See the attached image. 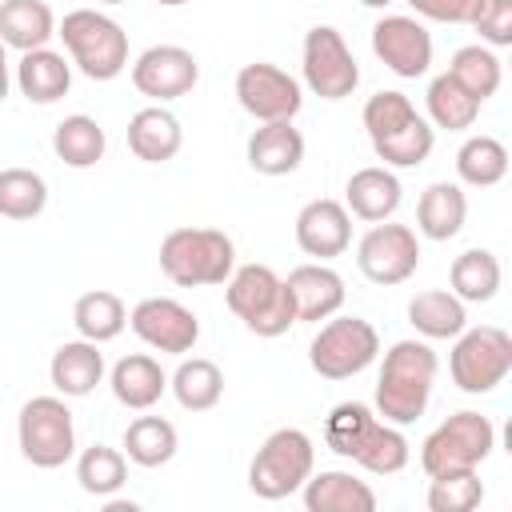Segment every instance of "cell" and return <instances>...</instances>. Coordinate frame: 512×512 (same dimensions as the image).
<instances>
[{
    "instance_id": "cell-1",
    "label": "cell",
    "mask_w": 512,
    "mask_h": 512,
    "mask_svg": "<svg viewBox=\"0 0 512 512\" xmlns=\"http://www.w3.org/2000/svg\"><path fill=\"white\" fill-rule=\"evenodd\" d=\"M440 360L428 340H396L384 352L380 380H376V416L388 424H416L432 400Z\"/></svg>"
},
{
    "instance_id": "cell-2",
    "label": "cell",
    "mask_w": 512,
    "mask_h": 512,
    "mask_svg": "<svg viewBox=\"0 0 512 512\" xmlns=\"http://www.w3.org/2000/svg\"><path fill=\"white\" fill-rule=\"evenodd\" d=\"M360 120H364V132L372 140V152L388 168H416L436 148V128L396 88H384V92L368 96Z\"/></svg>"
},
{
    "instance_id": "cell-3",
    "label": "cell",
    "mask_w": 512,
    "mask_h": 512,
    "mask_svg": "<svg viewBox=\"0 0 512 512\" xmlns=\"http://www.w3.org/2000/svg\"><path fill=\"white\" fill-rule=\"evenodd\" d=\"M236 268V244L220 228H172L160 240V272L176 288L224 284Z\"/></svg>"
},
{
    "instance_id": "cell-4",
    "label": "cell",
    "mask_w": 512,
    "mask_h": 512,
    "mask_svg": "<svg viewBox=\"0 0 512 512\" xmlns=\"http://www.w3.org/2000/svg\"><path fill=\"white\" fill-rule=\"evenodd\" d=\"M224 304L236 320H244L248 332L272 340L284 336L296 324V308L288 296L284 276H276L268 264H240L224 280Z\"/></svg>"
},
{
    "instance_id": "cell-5",
    "label": "cell",
    "mask_w": 512,
    "mask_h": 512,
    "mask_svg": "<svg viewBox=\"0 0 512 512\" xmlns=\"http://www.w3.org/2000/svg\"><path fill=\"white\" fill-rule=\"evenodd\" d=\"M56 36L88 80H116L128 68V32L100 8H72L56 24Z\"/></svg>"
},
{
    "instance_id": "cell-6",
    "label": "cell",
    "mask_w": 512,
    "mask_h": 512,
    "mask_svg": "<svg viewBox=\"0 0 512 512\" xmlns=\"http://www.w3.org/2000/svg\"><path fill=\"white\" fill-rule=\"evenodd\" d=\"M316 472V444L300 428H276L248 464V488L260 500H284Z\"/></svg>"
},
{
    "instance_id": "cell-7",
    "label": "cell",
    "mask_w": 512,
    "mask_h": 512,
    "mask_svg": "<svg viewBox=\"0 0 512 512\" xmlns=\"http://www.w3.org/2000/svg\"><path fill=\"white\" fill-rule=\"evenodd\" d=\"M16 444L32 468H64L76 456V420L64 396H32L16 416Z\"/></svg>"
},
{
    "instance_id": "cell-8",
    "label": "cell",
    "mask_w": 512,
    "mask_h": 512,
    "mask_svg": "<svg viewBox=\"0 0 512 512\" xmlns=\"http://www.w3.org/2000/svg\"><path fill=\"white\" fill-rule=\"evenodd\" d=\"M496 448V428L488 416L464 408V412H452L444 424H436L424 444H420V468L428 476H440V472H468V468H480Z\"/></svg>"
},
{
    "instance_id": "cell-9",
    "label": "cell",
    "mask_w": 512,
    "mask_h": 512,
    "mask_svg": "<svg viewBox=\"0 0 512 512\" xmlns=\"http://www.w3.org/2000/svg\"><path fill=\"white\" fill-rule=\"evenodd\" d=\"M380 356V332L364 316H328L312 344H308V364L324 380H348L360 376L372 360Z\"/></svg>"
},
{
    "instance_id": "cell-10",
    "label": "cell",
    "mask_w": 512,
    "mask_h": 512,
    "mask_svg": "<svg viewBox=\"0 0 512 512\" xmlns=\"http://www.w3.org/2000/svg\"><path fill=\"white\" fill-rule=\"evenodd\" d=\"M452 352H448V372L452 384L468 396H484L496 384L508 380L512 372V336L496 324H480V328H464L460 336H452Z\"/></svg>"
},
{
    "instance_id": "cell-11",
    "label": "cell",
    "mask_w": 512,
    "mask_h": 512,
    "mask_svg": "<svg viewBox=\"0 0 512 512\" xmlns=\"http://www.w3.org/2000/svg\"><path fill=\"white\" fill-rule=\"evenodd\" d=\"M304 84L312 96L320 100H344L356 92L360 84V68H356V56L352 48L344 44V36L332 28V24H316L304 32Z\"/></svg>"
},
{
    "instance_id": "cell-12",
    "label": "cell",
    "mask_w": 512,
    "mask_h": 512,
    "mask_svg": "<svg viewBox=\"0 0 512 512\" xmlns=\"http://www.w3.org/2000/svg\"><path fill=\"white\" fill-rule=\"evenodd\" d=\"M356 268L364 272V280H372L380 288L404 284L420 268V240H416V232L408 224H392V220L372 224L360 236V244H356Z\"/></svg>"
},
{
    "instance_id": "cell-13",
    "label": "cell",
    "mask_w": 512,
    "mask_h": 512,
    "mask_svg": "<svg viewBox=\"0 0 512 512\" xmlns=\"http://www.w3.org/2000/svg\"><path fill=\"white\" fill-rule=\"evenodd\" d=\"M236 100L252 120L272 124V120H292L304 108V88L292 72L256 60L236 72Z\"/></svg>"
},
{
    "instance_id": "cell-14",
    "label": "cell",
    "mask_w": 512,
    "mask_h": 512,
    "mask_svg": "<svg viewBox=\"0 0 512 512\" xmlns=\"http://www.w3.org/2000/svg\"><path fill=\"white\" fill-rule=\"evenodd\" d=\"M128 324L132 332L156 348V352H168V356H188L200 340V320L188 304L172 300V296H148L140 300L132 312H128Z\"/></svg>"
},
{
    "instance_id": "cell-15",
    "label": "cell",
    "mask_w": 512,
    "mask_h": 512,
    "mask_svg": "<svg viewBox=\"0 0 512 512\" xmlns=\"http://www.w3.org/2000/svg\"><path fill=\"white\" fill-rule=\"evenodd\" d=\"M200 80V64L188 48L180 44H152L132 60V84L140 96L148 100H180L196 88Z\"/></svg>"
},
{
    "instance_id": "cell-16",
    "label": "cell",
    "mask_w": 512,
    "mask_h": 512,
    "mask_svg": "<svg viewBox=\"0 0 512 512\" xmlns=\"http://www.w3.org/2000/svg\"><path fill=\"white\" fill-rule=\"evenodd\" d=\"M372 52L388 72L404 80H416L432 68V36L420 16H380L372 24Z\"/></svg>"
},
{
    "instance_id": "cell-17",
    "label": "cell",
    "mask_w": 512,
    "mask_h": 512,
    "mask_svg": "<svg viewBox=\"0 0 512 512\" xmlns=\"http://www.w3.org/2000/svg\"><path fill=\"white\" fill-rule=\"evenodd\" d=\"M296 244L304 256H316V260L344 256L352 244V212L328 196L308 200L296 212Z\"/></svg>"
},
{
    "instance_id": "cell-18",
    "label": "cell",
    "mask_w": 512,
    "mask_h": 512,
    "mask_svg": "<svg viewBox=\"0 0 512 512\" xmlns=\"http://www.w3.org/2000/svg\"><path fill=\"white\" fill-rule=\"evenodd\" d=\"M292 308H296V324H320L328 316H336L344 308V276L336 268H328L324 260L316 264H300L284 276Z\"/></svg>"
},
{
    "instance_id": "cell-19",
    "label": "cell",
    "mask_w": 512,
    "mask_h": 512,
    "mask_svg": "<svg viewBox=\"0 0 512 512\" xmlns=\"http://www.w3.org/2000/svg\"><path fill=\"white\" fill-rule=\"evenodd\" d=\"M404 200V188L396 180V172L388 164H368V168H356L344 184V208L368 224H380V220H392L396 208Z\"/></svg>"
},
{
    "instance_id": "cell-20",
    "label": "cell",
    "mask_w": 512,
    "mask_h": 512,
    "mask_svg": "<svg viewBox=\"0 0 512 512\" xmlns=\"http://www.w3.org/2000/svg\"><path fill=\"white\" fill-rule=\"evenodd\" d=\"M48 380H52V388L64 400H80V396L96 392V384L104 380V352H100V344H92L84 336L80 340H64L52 352Z\"/></svg>"
},
{
    "instance_id": "cell-21",
    "label": "cell",
    "mask_w": 512,
    "mask_h": 512,
    "mask_svg": "<svg viewBox=\"0 0 512 512\" xmlns=\"http://www.w3.org/2000/svg\"><path fill=\"white\" fill-rule=\"evenodd\" d=\"M248 164L252 172L260 176H288L304 164V136L300 128H292V120H272V124H260L252 136H248Z\"/></svg>"
},
{
    "instance_id": "cell-22",
    "label": "cell",
    "mask_w": 512,
    "mask_h": 512,
    "mask_svg": "<svg viewBox=\"0 0 512 512\" xmlns=\"http://www.w3.org/2000/svg\"><path fill=\"white\" fill-rule=\"evenodd\" d=\"M108 388H112V396H116L124 408H132V412H148V408L168 392V376H164V368H160L156 356H148V352H132V356H124V360L112 364V372H108Z\"/></svg>"
},
{
    "instance_id": "cell-23",
    "label": "cell",
    "mask_w": 512,
    "mask_h": 512,
    "mask_svg": "<svg viewBox=\"0 0 512 512\" xmlns=\"http://www.w3.org/2000/svg\"><path fill=\"white\" fill-rule=\"evenodd\" d=\"M180 144H184V128H180V120L168 108L148 104V108L132 112V120H128V148H132L136 160L164 164V160H172L180 152Z\"/></svg>"
},
{
    "instance_id": "cell-24",
    "label": "cell",
    "mask_w": 512,
    "mask_h": 512,
    "mask_svg": "<svg viewBox=\"0 0 512 512\" xmlns=\"http://www.w3.org/2000/svg\"><path fill=\"white\" fill-rule=\"evenodd\" d=\"M464 220H468V196H464L460 184L436 180V184H428L420 192V200H416V232L424 240H436V244L452 240V236H460Z\"/></svg>"
},
{
    "instance_id": "cell-25",
    "label": "cell",
    "mask_w": 512,
    "mask_h": 512,
    "mask_svg": "<svg viewBox=\"0 0 512 512\" xmlns=\"http://www.w3.org/2000/svg\"><path fill=\"white\" fill-rule=\"evenodd\" d=\"M300 492H304L308 512H372L376 508V492L360 476L340 472V468L312 472Z\"/></svg>"
},
{
    "instance_id": "cell-26",
    "label": "cell",
    "mask_w": 512,
    "mask_h": 512,
    "mask_svg": "<svg viewBox=\"0 0 512 512\" xmlns=\"http://www.w3.org/2000/svg\"><path fill=\"white\" fill-rule=\"evenodd\" d=\"M16 88H20V96H28L32 104H56V100L68 96V88H72V60H64V52H52V48L20 52Z\"/></svg>"
},
{
    "instance_id": "cell-27",
    "label": "cell",
    "mask_w": 512,
    "mask_h": 512,
    "mask_svg": "<svg viewBox=\"0 0 512 512\" xmlns=\"http://www.w3.org/2000/svg\"><path fill=\"white\" fill-rule=\"evenodd\" d=\"M52 36H56V12L44 0H4L0 4L4 48L32 52V48H48Z\"/></svg>"
},
{
    "instance_id": "cell-28",
    "label": "cell",
    "mask_w": 512,
    "mask_h": 512,
    "mask_svg": "<svg viewBox=\"0 0 512 512\" xmlns=\"http://www.w3.org/2000/svg\"><path fill=\"white\" fill-rule=\"evenodd\" d=\"M408 324L424 340H452L468 328V308L460 296H452L444 288H428L408 300Z\"/></svg>"
},
{
    "instance_id": "cell-29",
    "label": "cell",
    "mask_w": 512,
    "mask_h": 512,
    "mask_svg": "<svg viewBox=\"0 0 512 512\" xmlns=\"http://www.w3.org/2000/svg\"><path fill=\"white\" fill-rule=\"evenodd\" d=\"M168 388L184 412H208L224 396V372L208 356H184L180 368L168 376Z\"/></svg>"
},
{
    "instance_id": "cell-30",
    "label": "cell",
    "mask_w": 512,
    "mask_h": 512,
    "mask_svg": "<svg viewBox=\"0 0 512 512\" xmlns=\"http://www.w3.org/2000/svg\"><path fill=\"white\" fill-rule=\"evenodd\" d=\"M500 280H504V272H500V260H496V252H488V248H468V252H460L456 260H452V268H448V292L452 296H460L464 304H488L496 292H500Z\"/></svg>"
},
{
    "instance_id": "cell-31",
    "label": "cell",
    "mask_w": 512,
    "mask_h": 512,
    "mask_svg": "<svg viewBox=\"0 0 512 512\" xmlns=\"http://www.w3.org/2000/svg\"><path fill=\"white\" fill-rule=\"evenodd\" d=\"M72 324H76V332H80L84 340L108 344V340H116V336L124 332L128 308H124V300H120L116 292L92 288V292L76 296V304H72Z\"/></svg>"
},
{
    "instance_id": "cell-32",
    "label": "cell",
    "mask_w": 512,
    "mask_h": 512,
    "mask_svg": "<svg viewBox=\"0 0 512 512\" xmlns=\"http://www.w3.org/2000/svg\"><path fill=\"white\" fill-rule=\"evenodd\" d=\"M180 448V432L164 416H136L124 428V456L140 468H164Z\"/></svg>"
},
{
    "instance_id": "cell-33",
    "label": "cell",
    "mask_w": 512,
    "mask_h": 512,
    "mask_svg": "<svg viewBox=\"0 0 512 512\" xmlns=\"http://www.w3.org/2000/svg\"><path fill=\"white\" fill-rule=\"evenodd\" d=\"M364 472H372V476H396V472H404L408 468V460H412V444H408V436L400 432V424H388V420H372V428L364 432V440H360V448H356V456H352Z\"/></svg>"
},
{
    "instance_id": "cell-34",
    "label": "cell",
    "mask_w": 512,
    "mask_h": 512,
    "mask_svg": "<svg viewBox=\"0 0 512 512\" xmlns=\"http://www.w3.org/2000/svg\"><path fill=\"white\" fill-rule=\"evenodd\" d=\"M104 148H108V136H104L100 120L96 116H84V112L64 116L56 124V132H52V152L68 168H92V164H100L104 160Z\"/></svg>"
},
{
    "instance_id": "cell-35",
    "label": "cell",
    "mask_w": 512,
    "mask_h": 512,
    "mask_svg": "<svg viewBox=\"0 0 512 512\" xmlns=\"http://www.w3.org/2000/svg\"><path fill=\"white\" fill-rule=\"evenodd\" d=\"M424 108H428L424 120H428L432 128H444V132H464V128H472L476 116H480V100H472L448 72L432 76V84H428V92H424Z\"/></svg>"
},
{
    "instance_id": "cell-36",
    "label": "cell",
    "mask_w": 512,
    "mask_h": 512,
    "mask_svg": "<svg viewBox=\"0 0 512 512\" xmlns=\"http://www.w3.org/2000/svg\"><path fill=\"white\" fill-rule=\"evenodd\" d=\"M448 76L472 96V100H488L500 92V80H504V68H500V56L488 48V44H464L452 52V64H448Z\"/></svg>"
},
{
    "instance_id": "cell-37",
    "label": "cell",
    "mask_w": 512,
    "mask_h": 512,
    "mask_svg": "<svg viewBox=\"0 0 512 512\" xmlns=\"http://www.w3.org/2000/svg\"><path fill=\"white\" fill-rule=\"evenodd\" d=\"M456 176L468 188H492L508 176V148L496 136H468L456 148Z\"/></svg>"
},
{
    "instance_id": "cell-38",
    "label": "cell",
    "mask_w": 512,
    "mask_h": 512,
    "mask_svg": "<svg viewBox=\"0 0 512 512\" xmlns=\"http://www.w3.org/2000/svg\"><path fill=\"white\" fill-rule=\"evenodd\" d=\"M76 480L88 496H100L108 500L112 492L124 488L128 480V456L120 448H108V444H92L76 456Z\"/></svg>"
},
{
    "instance_id": "cell-39",
    "label": "cell",
    "mask_w": 512,
    "mask_h": 512,
    "mask_svg": "<svg viewBox=\"0 0 512 512\" xmlns=\"http://www.w3.org/2000/svg\"><path fill=\"white\" fill-rule=\"evenodd\" d=\"M48 208V184L32 168H0V216L36 220Z\"/></svg>"
},
{
    "instance_id": "cell-40",
    "label": "cell",
    "mask_w": 512,
    "mask_h": 512,
    "mask_svg": "<svg viewBox=\"0 0 512 512\" xmlns=\"http://www.w3.org/2000/svg\"><path fill=\"white\" fill-rule=\"evenodd\" d=\"M372 420H376V408H368V404H360V400H344V404H336V408L328 412V420H324V444H328L336 456L352 460L356 448H360V440H364V432L372 428Z\"/></svg>"
},
{
    "instance_id": "cell-41",
    "label": "cell",
    "mask_w": 512,
    "mask_h": 512,
    "mask_svg": "<svg viewBox=\"0 0 512 512\" xmlns=\"http://www.w3.org/2000/svg\"><path fill=\"white\" fill-rule=\"evenodd\" d=\"M428 508L432 512H472L484 504V480L476 476V468L468 472H440V476H428Z\"/></svg>"
},
{
    "instance_id": "cell-42",
    "label": "cell",
    "mask_w": 512,
    "mask_h": 512,
    "mask_svg": "<svg viewBox=\"0 0 512 512\" xmlns=\"http://www.w3.org/2000/svg\"><path fill=\"white\" fill-rule=\"evenodd\" d=\"M472 28L480 32V44L508 48L512 44V0H484V8L476 12Z\"/></svg>"
},
{
    "instance_id": "cell-43",
    "label": "cell",
    "mask_w": 512,
    "mask_h": 512,
    "mask_svg": "<svg viewBox=\"0 0 512 512\" xmlns=\"http://www.w3.org/2000/svg\"><path fill=\"white\" fill-rule=\"evenodd\" d=\"M408 8L436 24H472L484 0H408Z\"/></svg>"
},
{
    "instance_id": "cell-44",
    "label": "cell",
    "mask_w": 512,
    "mask_h": 512,
    "mask_svg": "<svg viewBox=\"0 0 512 512\" xmlns=\"http://www.w3.org/2000/svg\"><path fill=\"white\" fill-rule=\"evenodd\" d=\"M8 88H12V76H8V56H4V40H0V104L8 100Z\"/></svg>"
},
{
    "instance_id": "cell-45",
    "label": "cell",
    "mask_w": 512,
    "mask_h": 512,
    "mask_svg": "<svg viewBox=\"0 0 512 512\" xmlns=\"http://www.w3.org/2000/svg\"><path fill=\"white\" fill-rule=\"evenodd\" d=\"M104 512H136V504L132 500H108Z\"/></svg>"
},
{
    "instance_id": "cell-46",
    "label": "cell",
    "mask_w": 512,
    "mask_h": 512,
    "mask_svg": "<svg viewBox=\"0 0 512 512\" xmlns=\"http://www.w3.org/2000/svg\"><path fill=\"white\" fill-rule=\"evenodd\" d=\"M360 4H364V8H388L392 0H360Z\"/></svg>"
},
{
    "instance_id": "cell-47",
    "label": "cell",
    "mask_w": 512,
    "mask_h": 512,
    "mask_svg": "<svg viewBox=\"0 0 512 512\" xmlns=\"http://www.w3.org/2000/svg\"><path fill=\"white\" fill-rule=\"evenodd\" d=\"M156 4H164V8H180V4H188V0H156Z\"/></svg>"
},
{
    "instance_id": "cell-48",
    "label": "cell",
    "mask_w": 512,
    "mask_h": 512,
    "mask_svg": "<svg viewBox=\"0 0 512 512\" xmlns=\"http://www.w3.org/2000/svg\"><path fill=\"white\" fill-rule=\"evenodd\" d=\"M96 4H128V0H96Z\"/></svg>"
}]
</instances>
